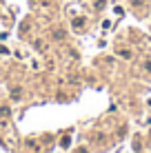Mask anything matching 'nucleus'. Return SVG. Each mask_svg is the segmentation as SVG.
Segmentation results:
<instances>
[{
	"mask_svg": "<svg viewBox=\"0 0 151 153\" xmlns=\"http://www.w3.org/2000/svg\"><path fill=\"white\" fill-rule=\"evenodd\" d=\"M69 142H71L69 138H62V140H60V146H62V149H67V146H69Z\"/></svg>",
	"mask_w": 151,
	"mask_h": 153,
	"instance_id": "obj_1",
	"label": "nucleus"
}]
</instances>
